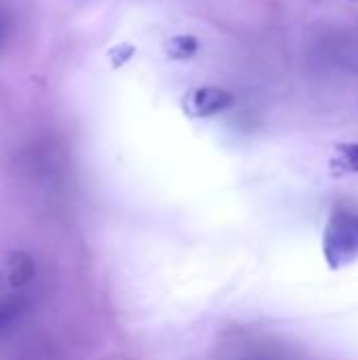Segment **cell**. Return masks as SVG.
<instances>
[{
  "mask_svg": "<svg viewBox=\"0 0 358 360\" xmlns=\"http://www.w3.org/2000/svg\"><path fill=\"white\" fill-rule=\"evenodd\" d=\"M323 255L331 270H342L358 259V209L338 207L323 232Z\"/></svg>",
  "mask_w": 358,
  "mask_h": 360,
  "instance_id": "1",
  "label": "cell"
},
{
  "mask_svg": "<svg viewBox=\"0 0 358 360\" xmlns=\"http://www.w3.org/2000/svg\"><path fill=\"white\" fill-rule=\"evenodd\" d=\"M188 103H190V110L196 116H213V114H219V112H224L226 108L232 105V95L228 91H224V89L205 86V89L194 91L190 95Z\"/></svg>",
  "mask_w": 358,
  "mask_h": 360,
  "instance_id": "2",
  "label": "cell"
},
{
  "mask_svg": "<svg viewBox=\"0 0 358 360\" xmlns=\"http://www.w3.org/2000/svg\"><path fill=\"white\" fill-rule=\"evenodd\" d=\"M329 171L333 177L357 175L358 173V141L335 143L333 156L329 158Z\"/></svg>",
  "mask_w": 358,
  "mask_h": 360,
  "instance_id": "3",
  "label": "cell"
},
{
  "mask_svg": "<svg viewBox=\"0 0 358 360\" xmlns=\"http://www.w3.org/2000/svg\"><path fill=\"white\" fill-rule=\"evenodd\" d=\"M11 30H13V19H11V13L0 4V51L6 46L8 42V36H11Z\"/></svg>",
  "mask_w": 358,
  "mask_h": 360,
  "instance_id": "4",
  "label": "cell"
}]
</instances>
